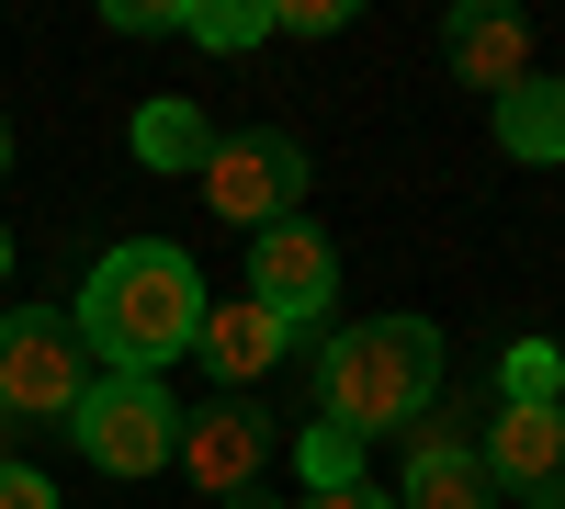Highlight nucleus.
Listing matches in <instances>:
<instances>
[{
  "mask_svg": "<svg viewBox=\"0 0 565 509\" xmlns=\"http://www.w3.org/2000/svg\"><path fill=\"white\" fill-rule=\"evenodd\" d=\"M204 306H215L204 272L181 261L170 238H125V250L90 261L68 329H79V351L103 362V374H159V362H181L204 340Z\"/></svg>",
  "mask_w": 565,
  "mask_h": 509,
  "instance_id": "f257e3e1",
  "label": "nucleus"
},
{
  "mask_svg": "<svg viewBox=\"0 0 565 509\" xmlns=\"http://www.w3.org/2000/svg\"><path fill=\"white\" fill-rule=\"evenodd\" d=\"M441 407V329L430 317H362V329H340L317 351V420L328 431H418Z\"/></svg>",
  "mask_w": 565,
  "mask_h": 509,
  "instance_id": "f03ea898",
  "label": "nucleus"
},
{
  "mask_svg": "<svg viewBox=\"0 0 565 509\" xmlns=\"http://www.w3.org/2000/svg\"><path fill=\"white\" fill-rule=\"evenodd\" d=\"M68 431H79V453L103 476H159L181 453V407H170L159 374H90L79 407H68Z\"/></svg>",
  "mask_w": 565,
  "mask_h": 509,
  "instance_id": "7ed1b4c3",
  "label": "nucleus"
},
{
  "mask_svg": "<svg viewBox=\"0 0 565 509\" xmlns=\"http://www.w3.org/2000/svg\"><path fill=\"white\" fill-rule=\"evenodd\" d=\"M204 204L226 226H282V215H306V148L282 125H249V136H215V159H204Z\"/></svg>",
  "mask_w": 565,
  "mask_h": 509,
  "instance_id": "20e7f679",
  "label": "nucleus"
},
{
  "mask_svg": "<svg viewBox=\"0 0 565 509\" xmlns=\"http://www.w3.org/2000/svg\"><path fill=\"white\" fill-rule=\"evenodd\" d=\"M79 385H90V351H79V329L57 306L0 317V407H12V420H68Z\"/></svg>",
  "mask_w": 565,
  "mask_h": 509,
  "instance_id": "39448f33",
  "label": "nucleus"
},
{
  "mask_svg": "<svg viewBox=\"0 0 565 509\" xmlns=\"http://www.w3.org/2000/svg\"><path fill=\"white\" fill-rule=\"evenodd\" d=\"M328 295H340V238H328V226L282 215V226L249 238V306H271L282 329H317Z\"/></svg>",
  "mask_w": 565,
  "mask_h": 509,
  "instance_id": "423d86ee",
  "label": "nucleus"
},
{
  "mask_svg": "<svg viewBox=\"0 0 565 509\" xmlns=\"http://www.w3.org/2000/svg\"><path fill=\"white\" fill-rule=\"evenodd\" d=\"M476 453H487V487L532 498V509H565V407H498V431Z\"/></svg>",
  "mask_w": 565,
  "mask_h": 509,
  "instance_id": "0eeeda50",
  "label": "nucleus"
},
{
  "mask_svg": "<svg viewBox=\"0 0 565 509\" xmlns=\"http://www.w3.org/2000/svg\"><path fill=\"white\" fill-rule=\"evenodd\" d=\"M193 487H215V498H238V487H260V465H271V420L249 396H226V407H204V420H181V453H170Z\"/></svg>",
  "mask_w": 565,
  "mask_h": 509,
  "instance_id": "6e6552de",
  "label": "nucleus"
},
{
  "mask_svg": "<svg viewBox=\"0 0 565 509\" xmlns=\"http://www.w3.org/2000/svg\"><path fill=\"white\" fill-rule=\"evenodd\" d=\"M441 57H452V79L509 91V79H532V34H521V12H509V0H463V12L441 23Z\"/></svg>",
  "mask_w": 565,
  "mask_h": 509,
  "instance_id": "1a4fd4ad",
  "label": "nucleus"
},
{
  "mask_svg": "<svg viewBox=\"0 0 565 509\" xmlns=\"http://www.w3.org/2000/svg\"><path fill=\"white\" fill-rule=\"evenodd\" d=\"M396 509H498V487H487V453L463 442V431H441V420H418V453H407V487H396Z\"/></svg>",
  "mask_w": 565,
  "mask_h": 509,
  "instance_id": "9d476101",
  "label": "nucleus"
},
{
  "mask_svg": "<svg viewBox=\"0 0 565 509\" xmlns=\"http://www.w3.org/2000/svg\"><path fill=\"white\" fill-rule=\"evenodd\" d=\"M204 362H215V374L226 385H260L271 374V362L282 351H295V329H282V317L271 306H249V295H226V306H204V340H193Z\"/></svg>",
  "mask_w": 565,
  "mask_h": 509,
  "instance_id": "9b49d317",
  "label": "nucleus"
},
{
  "mask_svg": "<svg viewBox=\"0 0 565 509\" xmlns=\"http://www.w3.org/2000/svg\"><path fill=\"white\" fill-rule=\"evenodd\" d=\"M498 148H509V159H532V170L565 159V79L532 68V79H509V91H498Z\"/></svg>",
  "mask_w": 565,
  "mask_h": 509,
  "instance_id": "f8f14e48",
  "label": "nucleus"
},
{
  "mask_svg": "<svg viewBox=\"0 0 565 509\" xmlns=\"http://www.w3.org/2000/svg\"><path fill=\"white\" fill-rule=\"evenodd\" d=\"M125 148L148 159V170H204V159H215V125H204L193 103H148V114L125 125Z\"/></svg>",
  "mask_w": 565,
  "mask_h": 509,
  "instance_id": "ddd939ff",
  "label": "nucleus"
},
{
  "mask_svg": "<svg viewBox=\"0 0 565 509\" xmlns=\"http://www.w3.org/2000/svg\"><path fill=\"white\" fill-rule=\"evenodd\" d=\"M170 34H193L204 57H249V45L271 34V0H181Z\"/></svg>",
  "mask_w": 565,
  "mask_h": 509,
  "instance_id": "4468645a",
  "label": "nucleus"
},
{
  "mask_svg": "<svg viewBox=\"0 0 565 509\" xmlns=\"http://www.w3.org/2000/svg\"><path fill=\"white\" fill-rule=\"evenodd\" d=\"M498 407H565L554 340H509V351H498Z\"/></svg>",
  "mask_w": 565,
  "mask_h": 509,
  "instance_id": "2eb2a0df",
  "label": "nucleus"
},
{
  "mask_svg": "<svg viewBox=\"0 0 565 509\" xmlns=\"http://www.w3.org/2000/svg\"><path fill=\"white\" fill-rule=\"evenodd\" d=\"M295 465H306V487H362V442H351V431H328V420H317V431L295 442Z\"/></svg>",
  "mask_w": 565,
  "mask_h": 509,
  "instance_id": "dca6fc26",
  "label": "nucleus"
},
{
  "mask_svg": "<svg viewBox=\"0 0 565 509\" xmlns=\"http://www.w3.org/2000/svg\"><path fill=\"white\" fill-rule=\"evenodd\" d=\"M351 0H271V34H340Z\"/></svg>",
  "mask_w": 565,
  "mask_h": 509,
  "instance_id": "f3484780",
  "label": "nucleus"
},
{
  "mask_svg": "<svg viewBox=\"0 0 565 509\" xmlns=\"http://www.w3.org/2000/svg\"><path fill=\"white\" fill-rule=\"evenodd\" d=\"M0 509H57V487H45L23 453H0Z\"/></svg>",
  "mask_w": 565,
  "mask_h": 509,
  "instance_id": "a211bd4d",
  "label": "nucleus"
},
{
  "mask_svg": "<svg viewBox=\"0 0 565 509\" xmlns=\"http://www.w3.org/2000/svg\"><path fill=\"white\" fill-rule=\"evenodd\" d=\"M306 509H396L385 487H306Z\"/></svg>",
  "mask_w": 565,
  "mask_h": 509,
  "instance_id": "6ab92c4d",
  "label": "nucleus"
},
{
  "mask_svg": "<svg viewBox=\"0 0 565 509\" xmlns=\"http://www.w3.org/2000/svg\"><path fill=\"white\" fill-rule=\"evenodd\" d=\"M215 509H282V498H260V487H238V498H215Z\"/></svg>",
  "mask_w": 565,
  "mask_h": 509,
  "instance_id": "aec40b11",
  "label": "nucleus"
},
{
  "mask_svg": "<svg viewBox=\"0 0 565 509\" xmlns=\"http://www.w3.org/2000/svg\"><path fill=\"white\" fill-rule=\"evenodd\" d=\"M0 284H12V226H0Z\"/></svg>",
  "mask_w": 565,
  "mask_h": 509,
  "instance_id": "412c9836",
  "label": "nucleus"
},
{
  "mask_svg": "<svg viewBox=\"0 0 565 509\" xmlns=\"http://www.w3.org/2000/svg\"><path fill=\"white\" fill-rule=\"evenodd\" d=\"M0 181H12V125H0Z\"/></svg>",
  "mask_w": 565,
  "mask_h": 509,
  "instance_id": "4be33fe9",
  "label": "nucleus"
},
{
  "mask_svg": "<svg viewBox=\"0 0 565 509\" xmlns=\"http://www.w3.org/2000/svg\"><path fill=\"white\" fill-rule=\"evenodd\" d=\"M0 431H12V407H0Z\"/></svg>",
  "mask_w": 565,
  "mask_h": 509,
  "instance_id": "5701e85b",
  "label": "nucleus"
},
{
  "mask_svg": "<svg viewBox=\"0 0 565 509\" xmlns=\"http://www.w3.org/2000/svg\"><path fill=\"white\" fill-rule=\"evenodd\" d=\"M554 362H565V340H554Z\"/></svg>",
  "mask_w": 565,
  "mask_h": 509,
  "instance_id": "b1692460",
  "label": "nucleus"
}]
</instances>
